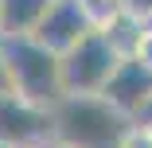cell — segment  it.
Masks as SVG:
<instances>
[{
	"label": "cell",
	"instance_id": "9c48e42d",
	"mask_svg": "<svg viewBox=\"0 0 152 148\" xmlns=\"http://www.w3.org/2000/svg\"><path fill=\"white\" fill-rule=\"evenodd\" d=\"M82 8H86L90 20H94V27H105L121 12H129V0H82Z\"/></svg>",
	"mask_w": 152,
	"mask_h": 148
},
{
	"label": "cell",
	"instance_id": "9a60e30c",
	"mask_svg": "<svg viewBox=\"0 0 152 148\" xmlns=\"http://www.w3.org/2000/svg\"><path fill=\"white\" fill-rule=\"evenodd\" d=\"M31 148H55V140H51V144H31Z\"/></svg>",
	"mask_w": 152,
	"mask_h": 148
},
{
	"label": "cell",
	"instance_id": "5bb4252c",
	"mask_svg": "<svg viewBox=\"0 0 152 148\" xmlns=\"http://www.w3.org/2000/svg\"><path fill=\"white\" fill-rule=\"evenodd\" d=\"M140 58H144V63H148V66H152V31H148V39H144V43H140Z\"/></svg>",
	"mask_w": 152,
	"mask_h": 148
},
{
	"label": "cell",
	"instance_id": "2e32d148",
	"mask_svg": "<svg viewBox=\"0 0 152 148\" xmlns=\"http://www.w3.org/2000/svg\"><path fill=\"white\" fill-rule=\"evenodd\" d=\"M0 35H4V16H0Z\"/></svg>",
	"mask_w": 152,
	"mask_h": 148
},
{
	"label": "cell",
	"instance_id": "ac0fdd59",
	"mask_svg": "<svg viewBox=\"0 0 152 148\" xmlns=\"http://www.w3.org/2000/svg\"><path fill=\"white\" fill-rule=\"evenodd\" d=\"M0 148H4V144H0Z\"/></svg>",
	"mask_w": 152,
	"mask_h": 148
},
{
	"label": "cell",
	"instance_id": "6da1fadb",
	"mask_svg": "<svg viewBox=\"0 0 152 148\" xmlns=\"http://www.w3.org/2000/svg\"><path fill=\"white\" fill-rule=\"evenodd\" d=\"M55 144L63 148H125L137 121L105 94H63L55 105Z\"/></svg>",
	"mask_w": 152,
	"mask_h": 148
},
{
	"label": "cell",
	"instance_id": "8992f818",
	"mask_svg": "<svg viewBox=\"0 0 152 148\" xmlns=\"http://www.w3.org/2000/svg\"><path fill=\"white\" fill-rule=\"evenodd\" d=\"M86 31H94V20L86 16V8H82V0H51V8H47V16L39 20V27H35V39L39 43H47L51 51H70Z\"/></svg>",
	"mask_w": 152,
	"mask_h": 148
},
{
	"label": "cell",
	"instance_id": "8fae6325",
	"mask_svg": "<svg viewBox=\"0 0 152 148\" xmlns=\"http://www.w3.org/2000/svg\"><path fill=\"white\" fill-rule=\"evenodd\" d=\"M8 90H16V82H12V70H8L4 51H0V94H8Z\"/></svg>",
	"mask_w": 152,
	"mask_h": 148
},
{
	"label": "cell",
	"instance_id": "7c38bea8",
	"mask_svg": "<svg viewBox=\"0 0 152 148\" xmlns=\"http://www.w3.org/2000/svg\"><path fill=\"white\" fill-rule=\"evenodd\" d=\"M129 8H133L137 16H144V20H148V16H152V0H129Z\"/></svg>",
	"mask_w": 152,
	"mask_h": 148
},
{
	"label": "cell",
	"instance_id": "52a82bcc",
	"mask_svg": "<svg viewBox=\"0 0 152 148\" xmlns=\"http://www.w3.org/2000/svg\"><path fill=\"white\" fill-rule=\"evenodd\" d=\"M102 31L109 35V43L117 47V55L125 58V55H140V43L148 39L152 27H148V20H144V16H137V12L129 8V12H121L117 20H109Z\"/></svg>",
	"mask_w": 152,
	"mask_h": 148
},
{
	"label": "cell",
	"instance_id": "3957f363",
	"mask_svg": "<svg viewBox=\"0 0 152 148\" xmlns=\"http://www.w3.org/2000/svg\"><path fill=\"white\" fill-rule=\"evenodd\" d=\"M121 63L117 47L109 43V35L102 27L86 31L70 51H63V86L66 94H102L105 82L113 78Z\"/></svg>",
	"mask_w": 152,
	"mask_h": 148
},
{
	"label": "cell",
	"instance_id": "30bf717a",
	"mask_svg": "<svg viewBox=\"0 0 152 148\" xmlns=\"http://www.w3.org/2000/svg\"><path fill=\"white\" fill-rule=\"evenodd\" d=\"M125 148H152V129H144V125H137Z\"/></svg>",
	"mask_w": 152,
	"mask_h": 148
},
{
	"label": "cell",
	"instance_id": "4fadbf2b",
	"mask_svg": "<svg viewBox=\"0 0 152 148\" xmlns=\"http://www.w3.org/2000/svg\"><path fill=\"white\" fill-rule=\"evenodd\" d=\"M137 125H144V129H152V101H148V105H144V109L137 113Z\"/></svg>",
	"mask_w": 152,
	"mask_h": 148
},
{
	"label": "cell",
	"instance_id": "7a4b0ae2",
	"mask_svg": "<svg viewBox=\"0 0 152 148\" xmlns=\"http://www.w3.org/2000/svg\"><path fill=\"white\" fill-rule=\"evenodd\" d=\"M0 51H4L12 82H16V90L23 98H31L39 105H55L66 94V86H63V55L51 51L47 43H39L31 31L0 35Z\"/></svg>",
	"mask_w": 152,
	"mask_h": 148
},
{
	"label": "cell",
	"instance_id": "ba28073f",
	"mask_svg": "<svg viewBox=\"0 0 152 148\" xmlns=\"http://www.w3.org/2000/svg\"><path fill=\"white\" fill-rule=\"evenodd\" d=\"M51 0H0V16H4V35H23L35 31L39 20L47 16Z\"/></svg>",
	"mask_w": 152,
	"mask_h": 148
},
{
	"label": "cell",
	"instance_id": "277c9868",
	"mask_svg": "<svg viewBox=\"0 0 152 148\" xmlns=\"http://www.w3.org/2000/svg\"><path fill=\"white\" fill-rule=\"evenodd\" d=\"M55 140V113L51 105H39L23 98L20 90L0 94V144L4 148H31Z\"/></svg>",
	"mask_w": 152,
	"mask_h": 148
},
{
	"label": "cell",
	"instance_id": "5b68a950",
	"mask_svg": "<svg viewBox=\"0 0 152 148\" xmlns=\"http://www.w3.org/2000/svg\"><path fill=\"white\" fill-rule=\"evenodd\" d=\"M121 113H129L133 121H137V113L152 101V66L144 63L140 55H125L117 63L113 78L105 82V90H102Z\"/></svg>",
	"mask_w": 152,
	"mask_h": 148
},
{
	"label": "cell",
	"instance_id": "e0dca14e",
	"mask_svg": "<svg viewBox=\"0 0 152 148\" xmlns=\"http://www.w3.org/2000/svg\"><path fill=\"white\" fill-rule=\"evenodd\" d=\"M55 148H63V144H55Z\"/></svg>",
	"mask_w": 152,
	"mask_h": 148
}]
</instances>
